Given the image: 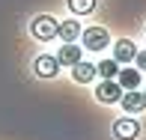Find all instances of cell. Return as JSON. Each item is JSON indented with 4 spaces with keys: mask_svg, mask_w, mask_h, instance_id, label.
<instances>
[{
    "mask_svg": "<svg viewBox=\"0 0 146 140\" xmlns=\"http://www.w3.org/2000/svg\"><path fill=\"white\" fill-rule=\"evenodd\" d=\"M81 60H84L81 57V48H78L75 42H66L63 48H60V54H57V63L60 66H78Z\"/></svg>",
    "mask_w": 146,
    "mask_h": 140,
    "instance_id": "9",
    "label": "cell"
},
{
    "mask_svg": "<svg viewBox=\"0 0 146 140\" xmlns=\"http://www.w3.org/2000/svg\"><path fill=\"white\" fill-rule=\"evenodd\" d=\"M81 39L87 45V51H104L110 45V33L104 27H90V30H81Z\"/></svg>",
    "mask_w": 146,
    "mask_h": 140,
    "instance_id": "2",
    "label": "cell"
},
{
    "mask_svg": "<svg viewBox=\"0 0 146 140\" xmlns=\"http://www.w3.org/2000/svg\"><path fill=\"white\" fill-rule=\"evenodd\" d=\"M122 92H125V90H122L116 81H102V84L96 86V98H98L102 104H113V102H119V98H122Z\"/></svg>",
    "mask_w": 146,
    "mask_h": 140,
    "instance_id": "4",
    "label": "cell"
},
{
    "mask_svg": "<svg viewBox=\"0 0 146 140\" xmlns=\"http://www.w3.org/2000/svg\"><path fill=\"white\" fill-rule=\"evenodd\" d=\"M69 9L75 12V15H90V12L96 9V0H69Z\"/></svg>",
    "mask_w": 146,
    "mask_h": 140,
    "instance_id": "13",
    "label": "cell"
},
{
    "mask_svg": "<svg viewBox=\"0 0 146 140\" xmlns=\"http://www.w3.org/2000/svg\"><path fill=\"white\" fill-rule=\"evenodd\" d=\"M57 18H51V15H39V18H33V24H30V33L39 39V42H48V39H54L57 36Z\"/></svg>",
    "mask_w": 146,
    "mask_h": 140,
    "instance_id": "1",
    "label": "cell"
},
{
    "mask_svg": "<svg viewBox=\"0 0 146 140\" xmlns=\"http://www.w3.org/2000/svg\"><path fill=\"white\" fill-rule=\"evenodd\" d=\"M116 84L122 86L125 92H128V90H140V72H137L134 66H128V69H119V75H116Z\"/></svg>",
    "mask_w": 146,
    "mask_h": 140,
    "instance_id": "8",
    "label": "cell"
},
{
    "mask_svg": "<svg viewBox=\"0 0 146 140\" xmlns=\"http://www.w3.org/2000/svg\"><path fill=\"white\" fill-rule=\"evenodd\" d=\"M134 63H137V72H146V51H137Z\"/></svg>",
    "mask_w": 146,
    "mask_h": 140,
    "instance_id": "14",
    "label": "cell"
},
{
    "mask_svg": "<svg viewBox=\"0 0 146 140\" xmlns=\"http://www.w3.org/2000/svg\"><path fill=\"white\" fill-rule=\"evenodd\" d=\"M119 104H122L125 113H140L146 107V96H143V90H128V92H122Z\"/></svg>",
    "mask_w": 146,
    "mask_h": 140,
    "instance_id": "6",
    "label": "cell"
},
{
    "mask_svg": "<svg viewBox=\"0 0 146 140\" xmlns=\"http://www.w3.org/2000/svg\"><path fill=\"white\" fill-rule=\"evenodd\" d=\"M143 96H146V90H143Z\"/></svg>",
    "mask_w": 146,
    "mask_h": 140,
    "instance_id": "15",
    "label": "cell"
},
{
    "mask_svg": "<svg viewBox=\"0 0 146 140\" xmlns=\"http://www.w3.org/2000/svg\"><path fill=\"white\" fill-rule=\"evenodd\" d=\"M96 75H102V81H116L119 63L116 60H102V63H96Z\"/></svg>",
    "mask_w": 146,
    "mask_h": 140,
    "instance_id": "12",
    "label": "cell"
},
{
    "mask_svg": "<svg viewBox=\"0 0 146 140\" xmlns=\"http://www.w3.org/2000/svg\"><path fill=\"white\" fill-rule=\"evenodd\" d=\"M72 78H75L78 84H90L92 78H96V66H92V63H84V60H81L78 66H72Z\"/></svg>",
    "mask_w": 146,
    "mask_h": 140,
    "instance_id": "11",
    "label": "cell"
},
{
    "mask_svg": "<svg viewBox=\"0 0 146 140\" xmlns=\"http://www.w3.org/2000/svg\"><path fill=\"white\" fill-rule=\"evenodd\" d=\"M134 57H137V48H134L131 39H119L113 45V60L116 63H134Z\"/></svg>",
    "mask_w": 146,
    "mask_h": 140,
    "instance_id": "7",
    "label": "cell"
},
{
    "mask_svg": "<svg viewBox=\"0 0 146 140\" xmlns=\"http://www.w3.org/2000/svg\"><path fill=\"white\" fill-rule=\"evenodd\" d=\"M33 72H36L39 78H57L60 63H57V57H51V54H39L33 60Z\"/></svg>",
    "mask_w": 146,
    "mask_h": 140,
    "instance_id": "5",
    "label": "cell"
},
{
    "mask_svg": "<svg viewBox=\"0 0 146 140\" xmlns=\"http://www.w3.org/2000/svg\"><path fill=\"white\" fill-rule=\"evenodd\" d=\"M57 36L63 39V45H66V42H75V39L81 36V24H78L75 18H69V21H63V24L57 27Z\"/></svg>",
    "mask_w": 146,
    "mask_h": 140,
    "instance_id": "10",
    "label": "cell"
},
{
    "mask_svg": "<svg viewBox=\"0 0 146 140\" xmlns=\"http://www.w3.org/2000/svg\"><path fill=\"white\" fill-rule=\"evenodd\" d=\"M140 134V122H137L134 116H122L113 122V137L116 140H134Z\"/></svg>",
    "mask_w": 146,
    "mask_h": 140,
    "instance_id": "3",
    "label": "cell"
}]
</instances>
